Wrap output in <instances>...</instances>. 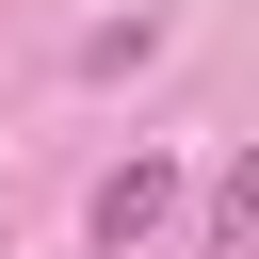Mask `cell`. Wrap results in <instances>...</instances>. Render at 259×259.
<instances>
[{"instance_id": "obj_1", "label": "cell", "mask_w": 259, "mask_h": 259, "mask_svg": "<svg viewBox=\"0 0 259 259\" xmlns=\"http://www.w3.org/2000/svg\"><path fill=\"white\" fill-rule=\"evenodd\" d=\"M162 210H178V162H162V146H130V162L97 178V243H146Z\"/></svg>"}, {"instance_id": "obj_2", "label": "cell", "mask_w": 259, "mask_h": 259, "mask_svg": "<svg viewBox=\"0 0 259 259\" xmlns=\"http://www.w3.org/2000/svg\"><path fill=\"white\" fill-rule=\"evenodd\" d=\"M243 243H259V146L210 178V227H194V259H243Z\"/></svg>"}]
</instances>
